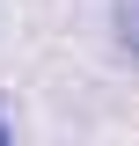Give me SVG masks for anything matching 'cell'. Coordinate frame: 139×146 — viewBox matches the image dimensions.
<instances>
[{
    "label": "cell",
    "mask_w": 139,
    "mask_h": 146,
    "mask_svg": "<svg viewBox=\"0 0 139 146\" xmlns=\"http://www.w3.org/2000/svg\"><path fill=\"white\" fill-rule=\"evenodd\" d=\"M0 146H7V124H0Z\"/></svg>",
    "instance_id": "2"
},
{
    "label": "cell",
    "mask_w": 139,
    "mask_h": 146,
    "mask_svg": "<svg viewBox=\"0 0 139 146\" xmlns=\"http://www.w3.org/2000/svg\"><path fill=\"white\" fill-rule=\"evenodd\" d=\"M110 22H117V44H124V58L139 66V0H110Z\"/></svg>",
    "instance_id": "1"
}]
</instances>
